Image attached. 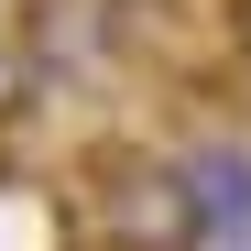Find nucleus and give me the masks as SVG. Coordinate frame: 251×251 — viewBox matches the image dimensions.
<instances>
[{
    "label": "nucleus",
    "mask_w": 251,
    "mask_h": 251,
    "mask_svg": "<svg viewBox=\"0 0 251 251\" xmlns=\"http://www.w3.org/2000/svg\"><path fill=\"white\" fill-rule=\"evenodd\" d=\"M66 219L88 251H207V207L186 186V153H153V142H88Z\"/></svg>",
    "instance_id": "f257e3e1"
},
{
    "label": "nucleus",
    "mask_w": 251,
    "mask_h": 251,
    "mask_svg": "<svg viewBox=\"0 0 251 251\" xmlns=\"http://www.w3.org/2000/svg\"><path fill=\"white\" fill-rule=\"evenodd\" d=\"M186 186L207 207V240H251V153L240 142H197L186 153Z\"/></svg>",
    "instance_id": "f03ea898"
},
{
    "label": "nucleus",
    "mask_w": 251,
    "mask_h": 251,
    "mask_svg": "<svg viewBox=\"0 0 251 251\" xmlns=\"http://www.w3.org/2000/svg\"><path fill=\"white\" fill-rule=\"evenodd\" d=\"M33 99H44V66H33L22 33H0V131H11V120H33Z\"/></svg>",
    "instance_id": "7ed1b4c3"
}]
</instances>
